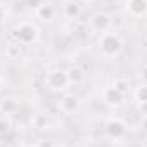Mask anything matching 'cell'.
Wrapping results in <instances>:
<instances>
[{"label": "cell", "mask_w": 147, "mask_h": 147, "mask_svg": "<svg viewBox=\"0 0 147 147\" xmlns=\"http://www.w3.org/2000/svg\"><path fill=\"white\" fill-rule=\"evenodd\" d=\"M105 134L111 140H121L127 135V123L120 116H110L105 121Z\"/></svg>", "instance_id": "4"}, {"label": "cell", "mask_w": 147, "mask_h": 147, "mask_svg": "<svg viewBox=\"0 0 147 147\" xmlns=\"http://www.w3.org/2000/svg\"><path fill=\"white\" fill-rule=\"evenodd\" d=\"M67 77H69L70 86H79V84H82V82L86 80V74H84V70H82L80 67H72V69H69V70H67Z\"/></svg>", "instance_id": "10"}, {"label": "cell", "mask_w": 147, "mask_h": 147, "mask_svg": "<svg viewBox=\"0 0 147 147\" xmlns=\"http://www.w3.org/2000/svg\"><path fill=\"white\" fill-rule=\"evenodd\" d=\"M80 12H82V9H80V3H77V2H67L63 5V14L69 19H77L80 16Z\"/></svg>", "instance_id": "11"}, {"label": "cell", "mask_w": 147, "mask_h": 147, "mask_svg": "<svg viewBox=\"0 0 147 147\" xmlns=\"http://www.w3.org/2000/svg\"><path fill=\"white\" fill-rule=\"evenodd\" d=\"M36 16L39 19H43V21H48V19H51L55 16V9L50 3H43V5H39L36 9Z\"/></svg>", "instance_id": "12"}, {"label": "cell", "mask_w": 147, "mask_h": 147, "mask_svg": "<svg viewBox=\"0 0 147 147\" xmlns=\"http://www.w3.org/2000/svg\"><path fill=\"white\" fill-rule=\"evenodd\" d=\"M12 36H14V39H16L19 45H31V43H34L38 39L39 33H38V28L33 22L26 21V22H21V24L14 29Z\"/></svg>", "instance_id": "2"}, {"label": "cell", "mask_w": 147, "mask_h": 147, "mask_svg": "<svg viewBox=\"0 0 147 147\" xmlns=\"http://www.w3.org/2000/svg\"><path fill=\"white\" fill-rule=\"evenodd\" d=\"M142 147H147V134L144 135V140H142Z\"/></svg>", "instance_id": "21"}, {"label": "cell", "mask_w": 147, "mask_h": 147, "mask_svg": "<svg viewBox=\"0 0 147 147\" xmlns=\"http://www.w3.org/2000/svg\"><path fill=\"white\" fill-rule=\"evenodd\" d=\"M89 28H91L94 33H99V34L110 31L111 16L108 14V12H105V10H98V12H94V14L89 17Z\"/></svg>", "instance_id": "5"}, {"label": "cell", "mask_w": 147, "mask_h": 147, "mask_svg": "<svg viewBox=\"0 0 147 147\" xmlns=\"http://www.w3.org/2000/svg\"><path fill=\"white\" fill-rule=\"evenodd\" d=\"M19 108V103H17V99H14V98H3L2 101H0V115H7V116H10L12 113H16Z\"/></svg>", "instance_id": "9"}, {"label": "cell", "mask_w": 147, "mask_h": 147, "mask_svg": "<svg viewBox=\"0 0 147 147\" xmlns=\"http://www.w3.org/2000/svg\"><path fill=\"white\" fill-rule=\"evenodd\" d=\"M127 10L134 17H140L147 12V0H130L127 2Z\"/></svg>", "instance_id": "8"}, {"label": "cell", "mask_w": 147, "mask_h": 147, "mask_svg": "<svg viewBox=\"0 0 147 147\" xmlns=\"http://www.w3.org/2000/svg\"><path fill=\"white\" fill-rule=\"evenodd\" d=\"M134 96H135V101L137 103H140L142 106H146L147 105V84H142V86L135 87Z\"/></svg>", "instance_id": "15"}, {"label": "cell", "mask_w": 147, "mask_h": 147, "mask_svg": "<svg viewBox=\"0 0 147 147\" xmlns=\"http://www.w3.org/2000/svg\"><path fill=\"white\" fill-rule=\"evenodd\" d=\"M34 146L36 147H53L51 146V142H48V140H38Z\"/></svg>", "instance_id": "18"}, {"label": "cell", "mask_w": 147, "mask_h": 147, "mask_svg": "<svg viewBox=\"0 0 147 147\" xmlns=\"http://www.w3.org/2000/svg\"><path fill=\"white\" fill-rule=\"evenodd\" d=\"M2 16H3V7L0 5V17H2Z\"/></svg>", "instance_id": "23"}, {"label": "cell", "mask_w": 147, "mask_h": 147, "mask_svg": "<svg viewBox=\"0 0 147 147\" xmlns=\"http://www.w3.org/2000/svg\"><path fill=\"white\" fill-rule=\"evenodd\" d=\"M142 127H144V130H146V134H147V115H146V118H144V121H142Z\"/></svg>", "instance_id": "20"}, {"label": "cell", "mask_w": 147, "mask_h": 147, "mask_svg": "<svg viewBox=\"0 0 147 147\" xmlns=\"http://www.w3.org/2000/svg\"><path fill=\"white\" fill-rule=\"evenodd\" d=\"M12 128V121H10V116L7 115H0V137L2 135H7Z\"/></svg>", "instance_id": "16"}, {"label": "cell", "mask_w": 147, "mask_h": 147, "mask_svg": "<svg viewBox=\"0 0 147 147\" xmlns=\"http://www.w3.org/2000/svg\"><path fill=\"white\" fill-rule=\"evenodd\" d=\"M140 77H142L144 80H147V65L142 67V70H140Z\"/></svg>", "instance_id": "19"}, {"label": "cell", "mask_w": 147, "mask_h": 147, "mask_svg": "<svg viewBox=\"0 0 147 147\" xmlns=\"http://www.w3.org/2000/svg\"><path fill=\"white\" fill-rule=\"evenodd\" d=\"M98 46H99L101 57H105V58H116L123 51L125 41H123V38L120 36V33L110 29V31H106V33H103L99 36Z\"/></svg>", "instance_id": "1"}, {"label": "cell", "mask_w": 147, "mask_h": 147, "mask_svg": "<svg viewBox=\"0 0 147 147\" xmlns=\"http://www.w3.org/2000/svg\"><path fill=\"white\" fill-rule=\"evenodd\" d=\"M123 2H125V3H127V2H130V0H123Z\"/></svg>", "instance_id": "25"}, {"label": "cell", "mask_w": 147, "mask_h": 147, "mask_svg": "<svg viewBox=\"0 0 147 147\" xmlns=\"http://www.w3.org/2000/svg\"><path fill=\"white\" fill-rule=\"evenodd\" d=\"M26 2H28V5H29L31 9H34V10H36L39 5H43V3H45V0H26Z\"/></svg>", "instance_id": "17"}, {"label": "cell", "mask_w": 147, "mask_h": 147, "mask_svg": "<svg viewBox=\"0 0 147 147\" xmlns=\"http://www.w3.org/2000/svg\"><path fill=\"white\" fill-rule=\"evenodd\" d=\"M84 2H87V3H94V2H98V0H84Z\"/></svg>", "instance_id": "24"}, {"label": "cell", "mask_w": 147, "mask_h": 147, "mask_svg": "<svg viewBox=\"0 0 147 147\" xmlns=\"http://www.w3.org/2000/svg\"><path fill=\"white\" fill-rule=\"evenodd\" d=\"M21 147H36V146H33V144H22Z\"/></svg>", "instance_id": "22"}, {"label": "cell", "mask_w": 147, "mask_h": 147, "mask_svg": "<svg viewBox=\"0 0 147 147\" xmlns=\"http://www.w3.org/2000/svg\"><path fill=\"white\" fill-rule=\"evenodd\" d=\"M58 108H60V111H62L63 115L72 116V115H75L77 111L80 110V101H79V98H77L75 94H72V92H65V94L60 98Z\"/></svg>", "instance_id": "6"}, {"label": "cell", "mask_w": 147, "mask_h": 147, "mask_svg": "<svg viewBox=\"0 0 147 147\" xmlns=\"http://www.w3.org/2000/svg\"><path fill=\"white\" fill-rule=\"evenodd\" d=\"M45 84H46V87L50 91H58V92L60 91H65L67 86H70L69 77H67V70L57 69V70L46 72V75H45Z\"/></svg>", "instance_id": "3"}, {"label": "cell", "mask_w": 147, "mask_h": 147, "mask_svg": "<svg viewBox=\"0 0 147 147\" xmlns=\"http://www.w3.org/2000/svg\"><path fill=\"white\" fill-rule=\"evenodd\" d=\"M123 99H125V94H121L116 87H113V86L105 87V91H103V101H105L108 106L118 108V106L123 103Z\"/></svg>", "instance_id": "7"}, {"label": "cell", "mask_w": 147, "mask_h": 147, "mask_svg": "<svg viewBox=\"0 0 147 147\" xmlns=\"http://www.w3.org/2000/svg\"><path fill=\"white\" fill-rule=\"evenodd\" d=\"M31 125L36 128V130H46L48 127V116L43 115V113H38L31 118Z\"/></svg>", "instance_id": "13"}, {"label": "cell", "mask_w": 147, "mask_h": 147, "mask_svg": "<svg viewBox=\"0 0 147 147\" xmlns=\"http://www.w3.org/2000/svg\"><path fill=\"white\" fill-rule=\"evenodd\" d=\"M113 87H116L121 94H127L128 91H130V80L127 79V77H116L115 80H113V84H111Z\"/></svg>", "instance_id": "14"}]
</instances>
